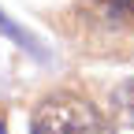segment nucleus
Listing matches in <instances>:
<instances>
[{
  "label": "nucleus",
  "instance_id": "obj_3",
  "mask_svg": "<svg viewBox=\"0 0 134 134\" xmlns=\"http://www.w3.org/2000/svg\"><path fill=\"white\" fill-rule=\"evenodd\" d=\"M108 112L119 127H134V78L108 93Z\"/></svg>",
  "mask_w": 134,
  "mask_h": 134
},
{
  "label": "nucleus",
  "instance_id": "obj_4",
  "mask_svg": "<svg viewBox=\"0 0 134 134\" xmlns=\"http://www.w3.org/2000/svg\"><path fill=\"white\" fill-rule=\"evenodd\" d=\"M0 134H8V127H4V119H0Z\"/></svg>",
  "mask_w": 134,
  "mask_h": 134
},
{
  "label": "nucleus",
  "instance_id": "obj_2",
  "mask_svg": "<svg viewBox=\"0 0 134 134\" xmlns=\"http://www.w3.org/2000/svg\"><path fill=\"white\" fill-rule=\"evenodd\" d=\"M30 134H112V123L90 97L60 90L37 100L30 115Z\"/></svg>",
  "mask_w": 134,
  "mask_h": 134
},
{
  "label": "nucleus",
  "instance_id": "obj_1",
  "mask_svg": "<svg viewBox=\"0 0 134 134\" xmlns=\"http://www.w3.org/2000/svg\"><path fill=\"white\" fill-rule=\"evenodd\" d=\"M67 34L93 56L127 52L134 45V0H75Z\"/></svg>",
  "mask_w": 134,
  "mask_h": 134
}]
</instances>
